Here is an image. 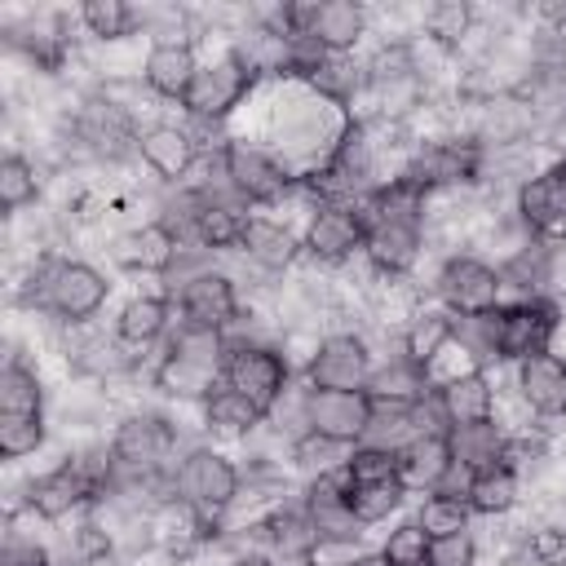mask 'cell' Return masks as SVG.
<instances>
[{
	"label": "cell",
	"instance_id": "b9f144b4",
	"mask_svg": "<svg viewBox=\"0 0 566 566\" xmlns=\"http://www.w3.org/2000/svg\"><path fill=\"white\" fill-rule=\"evenodd\" d=\"M0 566H49V553H44V544H35V539H9L4 544V557H0Z\"/></svg>",
	"mask_w": 566,
	"mask_h": 566
},
{
	"label": "cell",
	"instance_id": "d6a6232c",
	"mask_svg": "<svg viewBox=\"0 0 566 566\" xmlns=\"http://www.w3.org/2000/svg\"><path fill=\"white\" fill-rule=\"evenodd\" d=\"M80 22H84V31L97 35V40H124L142 18H137V9H128L124 0H84V4H80Z\"/></svg>",
	"mask_w": 566,
	"mask_h": 566
},
{
	"label": "cell",
	"instance_id": "7402d4cb",
	"mask_svg": "<svg viewBox=\"0 0 566 566\" xmlns=\"http://www.w3.org/2000/svg\"><path fill=\"white\" fill-rule=\"evenodd\" d=\"M367 31V13L349 0H323L314 9V27H310V44H318L332 57H345Z\"/></svg>",
	"mask_w": 566,
	"mask_h": 566
},
{
	"label": "cell",
	"instance_id": "d6986e66",
	"mask_svg": "<svg viewBox=\"0 0 566 566\" xmlns=\"http://www.w3.org/2000/svg\"><path fill=\"white\" fill-rule=\"evenodd\" d=\"M517 398L535 416H566V358L535 354L517 363Z\"/></svg>",
	"mask_w": 566,
	"mask_h": 566
},
{
	"label": "cell",
	"instance_id": "d590c367",
	"mask_svg": "<svg viewBox=\"0 0 566 566\" xmlns=\"http://www.w3.org/2000/svg\"><path fill=\"white\" fill-rule=\"evenodd\" d=\"M35 195H40L35 164L22 159V155H4V164H0V203H4V212H18V208L35 203Z\"/></svg>",
	"mask_w": 566,
	"mask_h": 566
},
{
	"label": "cell",
	"instance_id": "277c9868",
	"mask_svg": "<svg viewBox=\"0 0 566 566\" xmlns=\"http://www.w3.org/2000/svg\"><path fill=\"white\" fill-rule=\"evenodd\" d=\"M217 159H221V177H226L230 195H239L243 203H283L292 195V186H301V177L274 150H261L239 137L221 142Z\"/></svg>",
	"mask_w": 566,
	"mask_h": 566
},
{
	"label": "cell",
	"instance_id": "ab89813d",
	"mask_svg": "<svg viewBox=\"0 0 566 566\" xmlns=\"http://www.w3.org/2000/svg\"><path fill=\"white\" fill-rule=\"evenodd\" d=\"M526 557L535 566H566V526H535V531H526Z\"/></svg>",
	"mask_w": 566,
	"mask_h": 566
},
{
	"label": "cell",
	"instance_id": "4316f807",
	"mask_svg": "<svg viewBox=\"0 0 566 566\" xmlns=\"http://www.w3.org/2000/svg\"><path fill=\"white\" fill-rule=\"evenodd\" d=\"M270 416L256 407V402H248L239 389H230V385H217L208 398H203V424L212 429V433H252L256 424H265Z\"/></svg>",
	"mask_w": 566,
	"mask_h": 566
},
{
	"label": "cell",
	"instance_id": "30bf717a",
	"mask_svg": "<svg viewBox=\"0 0 566 566\" xmlns=\"http://www.w3.org/2000/svg\"><path fill=\"white\" fill-rule=\"evenodd\" d=\"M305 252L314 261H327V265H340L349 261L354 252H363L367 243V217L354 203H314V217L305 226Z\"/></svg>",
	"mask_w": 566,
	"mask_h": 566
},
{
	"label": "cell",
	"instance_id": "9c48e42d",
	"mask_svg": "<svg viewBox=\"0 0 566 566\" xmlns=\"http://www.w3.org/2000/svg\"><path fill=\"white\" fill-rule=\"evenodd\" d=\"M310 389H367L371 380V349L358 332H332L314 345L305 367Z\"/></svg>",
	"mask_w": 566,
	"mask_h": 566
},
{
	"label": "cell",
	"instance_id": "8fae6325",
	"mask_svg": "<svg viewBox=\"0 0 566 566\" xmlns=\"http://www.w3.org/2000/svg\"><path fill=\"white\" fill-rule=\"evenodd\" d=\"M438 292L451 314L478 318L500 305L504 283H500V270L486 265L482 256H447V265L438 270Z\"/></svg>",
	"mask_w": 566,
	"mask_h": 566
},
{
	"label": "cell",
	"instance_id": "8d00e7d4",
	"mask_svg": "<svg viewBox=\"0 0 566 566\" xmlns=\"http://www.w3.org/2000/svg\"><path fill=\"white\" fill-rule=\"evenodd\" d=\"M349 451H354V447H340V442H332V438H323V433H310V429L292 438V464H301V469L314 473V478L340 469Z\"/></svg>",
	"mask_w": 566,
	"mask_h": 566
},
{
	"label": "cell",
	"instance_id": "e0dca14e",
	"mask_svg": "<svg viewBox=\"0 0 566 566\" xmlns=\"http://www.w3.org/2000/svg\"><path fill=\"white\" fill-rule=\"evenodd\" d=\"M195 75H199V57H195L190 40H155L146 49V57H142V84L155 97L181 102Z\"/></svg>",
	"mask_w": 566,
	"mask_h": 566
},
{
	"label": "cell",
	"instance_id": "8992f818",
	"mask_svg": "<svg viewBox=\"0 0 566 566\" xmlns=\"http://www.w3.org/2000/svg\"><path fill=\"white\" fill-rule=\"evenodd\" d=\"M256 84L261 80L252 75V66L230 49L226 57L199 66V75L190 80V88L181 97V111L190 119H199V124H221L234 106H243V97H252Z\"/></svg>",
	"mask_w": 566,
	"mask_h": 566
},
{
	"label": "cell",
	"instance_id": "f1b7e54d",
	"mask_svg": "<svg viewBox=\"0 0 566 566\" xmlns=\"http://www.w3.org/2000/svg\"><path fill=\"white\" fill-rule=\"evenodd\" d=\"M0 416H44L40 376L18 354H9V363L0 367Z\"/></svg>",
	"mask_w": 566,
	"mask_h": 566
},
{
	"label": "cell",
	"instance_id": "f35d334b",
	"mask_svg": "<svg viewBox=\"0 0 566 566\" xmlns=\"http://www.w3.org/2000/svg\"><path fill=\"white\" fill-rule=\"evenodd\" d=\"M44 442V416H0V455L22 460L35 455Z\"/></svg>",
	"mask_w": 566,
	"mask_h": 566
},
{
	"label": "cell",
	"instance_id": "f546056e",
	"mask_svg": "<svg viewBox=\"0 0 566 566\" xmlns=\"http://www.w3.org/2000/svg\"><path fill=\"white\" fill-rule=\"evenodd\" d=\"M155 385H159L164 394H172V398H195V402H203V398L221 385V371H208V367H199V363L177 358V354L164 349V358H159V367H155Z\"/></svg>",
	"mask_w": 566,
	"mask_h": 566
},
{
	"label": "cell",
	"instance_id": "4dcf8cb0",
	"mask_svg": "<svg viewBox=\"0 0 566 566\" xmlns=\"http://www.w3.org/2000/svg\"><path fill=\"white\" fill-rule=\"evenodd\" d=\"M469 517H473V509H469V500L455 495V491H429L424 504H420V513H416V522L424 526L429 539L464 535V531H469Z\"/></svg>",
	"mask_w": 566,
	"mask_h": 566
},
{
	"label": "cell",
	"instance_id": "7c38bea8",
	"mask_svg": "<svg viewBox=\"0 0 566 566\" xmlns=\"http://www.w3.org/2000/svg\"><path fill=\"white\" fill-rule=\"evenodd\" d=\"M482 146L469 137V142H460V137H451V142H429V146H420L416 150V159L402 168L424 195L429 190H447V186H464V181H478L482 177Z\"/></svg>",
	"mask_w": 566,
	"mask_h": 566
},
{
	"label": "cell",
	"instance_id": "52a82bcc",
	"mask_svg": "<svg viewBox=\"0 0 566 566\" xmlns=\"http://www.w3.org/2000/svg\"><path fill=\"white\" fill-rule=\"evenodd\" d=\"M376 398L367 389H301V420L310 433H323L340 447H358L367 438Z\"/></svg>",
	"mask_w": 566,
	"mask_h": 566
},
{
	"label": "cell",
	"instance_id": "f6af8a7d",
	"mask_svg": "<svg viewBox=\"0 0 566 566\" xmlns=\"http://www.w3.org/2000/svg\"><path fill=\"white\" fill-rule=\"evenodd\" d=\"M340 566H389V562H385V553H363V557H349Z\"/></svg>",
	"mask_w": 566,
	"mask_h": 566
},
{
	"label": "cell",
	"instance_id": "d4e9b609",
	"mask_svg": "<svg viewBox=\"0 0 566 566\" xmlns=\"http://www.w3.org/2000/svg\"><path fill=\"white\" fill-rule=\"evenodd\" d=\"M517 495H522V478H517V469H509V464H491V469H482V473H469V482H464V500H469V509L482 513V517L509 513V509L517 504Z\"/></svg>",
	"mask_w": 566,
	"mask_h": 566
},
{
	"label": "cell",
	"instance_id": "5bb4252c",
	"mask_svg": "<svg viewBox=\"0 0 566 566\" xmlns=\"http://www.w3.org/2000/svg\"><path fill=\"white\" fill-rule=\"evenodd\" d=\"M181 256V230L164 217L133 226L128 234L115 239V261L133 274H168Z\"/></svg>",
	"mask_w": 566,
	"mask_h": 566
},
{
	"label": "cell",
	"instance_id": "603a6c76",
	"mask_svg": "<svg viewBox=\"0 0 566 566\" xmlns=\"http://www.w3.org/2000/svg\"><path fill=\"white\" fill-rule=\"evenodd\" d=\"M447 433H451V455H455V469H460V473H482V469H491V464H504L509 433H504L495 420L460 424V429H447Z\"/></svg>",
	"mask_w": 566,
	"mask_h": 566
},
{
	"label": "cell",
	"instance_id": "60d3db41",
	"mask_svg": "<svg viewBox=\"0 0 566 566\" xmlns=\"http://www.w3.org/2000/svg\"><path fill=\"white\" fill-rule=\"evenodd\" d=\"M429 566H478V544L473 535H447V539H433L429 544Z\"/></svg>",
	"mask_w": 566,
	"mask_h": 566
},
{
	"label": "cell",
	"instance_id": "4fadbf2b",
	"mask_svg": "<svg viewBox=\"0 0 566 566\" xmlns=\"http://www.w3.org/2000/svg\"><path fill=\"white\" fill-rule=\"evenodd\" d=\"M305 517L314 522V531H318V539L323 544H336V548H345V544H354L358 535H363V522L354 517V509H349V478H345V469H332V473H318L310 486H305Z\"/></svg>",
	"mask_w": 566,
	"mask_h": 566
},
{
	"label": "cell",
	"instance_id": "2e32d148",
	"mask_svg": "<svg viewBox=\"0 0 566 566\" xmlns=\"http://www.w3.org/2000/svg\"><path fill=\"white\" fill-rule=\"evenodd\" d=\"M398 460H402L398 478H402L407 491H442L451 482V473H455L451 433L447 429H424L416 442H407L398 451Z\"/></svg>",
	"mask_w": 566,
	"mask_h": 566
},
{
	"label": "cell",
	"instance_id": "ee69618b",
	"mask_svg": "<svg viewBox=\"0 0 566 566\" xmlns=\"http://www.w3.org/2000/svg\"><path fill=\"white\" fill-rule=\"evenodd\" d=\"M234 566H279V562H274L270 553H239Z\"/></svg>",
	"mask_w": 566,
	"mask_h": 566
},
{
	"label": "cell",
	"instance_id": "484cf974",
	"mask_svg": "<svg viewBox=\"0 0 566 566\" xmlns=\"http://www.w3.org/2000/svg\"><path fill=\"white\" fill-rule=\"evenodd\" d=\"M451 336H455V318H451L447 310H420V314H411L407 327H402V358L424 376L429 358H433Z\"/></svg>",
	"mask_w": 566,
	"mask_h": 566
},
{
	"label": "cell",
	"instance_id": "5b68a950",
	"mask_svg": "<svg viewBox=\"0 0 566 566\" xmlns=\"http://www.w3.org/2000/svg\"><path fill=\"white\" fill-rule=\"evenodd\" d=\"M287 358L274 349V345H261V340H230V354H226V371H221V385L239 389L248 402H256L265 416L279 411L283 394H287Z\"/></svg>",
	"mask_w": 566,
	"mask_h": 566
},
{
	"label": "cell",
	"instance_id": "7bdbcfd3",
	"mask_svg": "<svg viewBox=\"0 0 566 566\" xmlns=\"http://www.w3.org/2000/svg\"><path fill=\"white\" fill-rule=\"evenodd\" d=\"M544 181H548V190H553V199H557V208H562V217H566V155L544 168Z\"/></svg>",
	"mask_w": 566,
	"mask_h": 566
},
{
	"label": "cell",
	"instance_id": "ba28073f",
	"mask_svg": "<svg viewBox=\"0 0 566 566\" xmlns=\"http://www.w3.org/2000/svg\"><path fill=\"white\" fill-rule=\"evenodd\" d=\"M181 327H203V332H230L239 323V287L226 270H195L181 279L172 292Z\"/></svg>",
	"mask_w": 566,
	"mask_h": 566
},
{
	"label": "cell",
	"instance_id": "e575fe53",
	"mask_svg": "<svg viewBox=\"0 0 566 566\" xmlns=\"http://www.w3.org/2000/svg\"><path fill=\"white\" fill-rule=\"evenodd\" d=\"M345 478H349V486H367V482H394L398 478V469H402V460H398V451H385V447H367V442H358L349 455H345Z\"/></svg>",
	"mask_w": 566,
	"mask_h": 566
},
{
	"label": "cell",
	"instance_id": "ffe728a7",
	"mask_svg": "<svg viewBox=\"0 0 566 566\" xmlns=\"http://www.w3.org/2000/svg\"><path fill=\"white\" fill-rule=\"evenodd\" d=\"M433 402H438V416H442L447 429L495 420V389H491L486 371H469V376L433 389Z\"/></svg>",
	"mask_w": 566,
	"mask_h": 566
},
{
	"label": "cell",
	"instance_id": "1f68e13d",
	"mask_svg": "<svg viewBox=\"0 0 566 566\" xmlns=\"http://www.w3.org/2000/svg\"><path fill=\"white\" fill-rule=\"evenodd\" d=\"M402 500H407L402 478H394V482H367V486H349V509H354V517H358L363 526L385 522L394 509H402Z\"/></svg>",
	"mask_w": 566,
	"mask_h": 566
},
{
	"label": "cell",
	"instance_id": "74e56055",
	"mask_svg": "<svg viewBox=\"0 0 566 566\" xmlns=\"http://www.w3.org/2000/svg\"><path fill=\"white\" fill-rule=\"evenodd\" d=\"M429 535H424V526L411 517V522H398L389 535H385V544H380V553H385V562L389 566H424V557H429Z\"/></svg>",
	"mask_w": 566,
	"mask_h": 566
},
{
	"label": "cell",
	"instance_id": "44dd1931",
	"mask_svg": "<svg viewBox=\"0 0 566 566\" xmlns=\"http://www.w3.org/2000/svg\"><path fill=\"white\" fill-rule=\"evenodd\" d=\"M301 248H305V243H301L283 221H274V217H248L243 243H239V252H243L252 265H261L265 274L292 270L296 256H301Z\"/></svg>",
	"mask_w": 566,
	"mask_h": 566
},
{
	"label": "cell",
	"instance_id": "3957f363",
	"mask_svg": "<svg viewBox=\"0 0 566 566\" xmlns=\"http://www.w3.org/2000/svg\"><path fill=\"white\" fill-rule=\"evenodd\" d=\"M243 495V473L234 469L230 455L212 451V447H195L177 460V473H172V500L190 504L195 513L203 517H221L234 500Z\"/></svg>",
	"mask_w": 566,
	"mask_h": 566
},
{
	"label": "cell",
	"instance_id": "ac0fdd59",
	"mask_svg": "<svg viewBox=\"0 0 566 566\" xmlns=\"http://www.w3.org/2000/svg\"><path fill=\"white\" fill-rule=\"evenodd\" d=\"M137 155L155 177L181 181L199 159V142H195L190 124H150L137 137Z\"/></svg>",
	"mask_w": 566,
	"mask_h": 566
},
{
	"label": "cell",
	"instance_id": "6da1fadb",
	"mask_svg": "<svg viewBox=\"0 0 566 566\" xmlns=\"http://www.w3.org/2000/svg\"><path fill=\"white\" fill-rule=\"evenodd\" d=\"M486 358H504V363H526L535 354H548L557 327H562V310L544 296H517V301H500L495 310L455 323Z\"/></svg>",
	"mask_w": 566,
	"mask_h": 566
},
{
	"label": "cell",
	"instance_id": "9a60e30c",
	"mask_svg": "<svg viewBox=\"0 0 566 566\" xmlns=\"http://www.w3.org/2000/svg\"><path fill=\"white\" fill-rule=\"evenodd\" d=\"M420 226L416 221H367V243L363 256L380 279H402L420 261Z\"/></svg>",
	"mask_w": 566,
	"mask_h": 566
},
{
	"label": "cell",
	"instance_id": "cb8c5ba5",
	"mask_svg": "<svg viewBox=\"0 0 566 566\" xmlns=\"http://www.w3.org/2000/svg\"><path fill=\"white\" fill-rule=\"evenodd\" d=\"M168 318H172L168 296H133L115 318V340H124L128 349H146L168 332Z\"/></svg>",
	"mask_w": 566,
	"mask_h": 566
},
{
	"label": "cell",
	"instance_id": "7a4b0ae2",
	"mask_svg": "<svg viewBox=\"0 0 566 566\" xmlns=\"http://www.w3.org/2000/svg\"><path fill=\"white\" fill-rule=\"evenodd\" d=\"M111 296V283L97 265L71 261V256H49L35 265V305L53 314L57 323H88Z\"/></svg>",
	"mask_w": 566,
	"mask_h": 566
},
{
	"label": "cell",
	"instance_id": "836d02e7",
	"mask_svg": "<svg viewBox=\"0 0 566 566\" xmlns=\"http://www.w3.org/2000/svg\"><path fill=\"white\" fill-rule=\"evenodd\" d=\"M473 31V9L464 0H438L424 9V35L442 49H455Z\"/></svg>",
	"mask_w": 566,
	"mask_h": 566
},
{
	"label": "cell",
	"instance_id": "83f0119b",
	"mask_svg": "<svg viewBox=\"0 0 566 566\" xmlns=\"http://www.w3.org/2000/svg\"><path fill=\"white\" fill-rule=\"evenodd\" d=\"M500 270V283L504 287H517L522 296H539V287L548 283V274H553V248L544 243V239H526L504 265H495Z\"/></svg>",
	"mask_w": 566,
	"mask_h": 566
}]
</instances>
